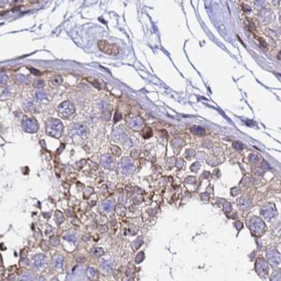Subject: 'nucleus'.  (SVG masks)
Listing matches in <instances>:
<instances>
[{"label":"nucleus","mask_w":281,"mask_h":281,"mask_svg":"<svg viewBox=\"0 0 281 281\" xmlns=\"http://www.w3.org/2000/svg\"><path fill=\"white\" fill-rule=\"evenodd\" d=\"M52 280H53V281H58V280H57V279H56V278H53V279H52Z\"/></svg>","instance_id":"bb28decb"},{"label":"nucleus","mask_w":281,"mask_h":281,"mask_svg":"<svg viewBox=\"0 0 281 281\" xmlns=\"http://www.w3.org/2000/svg\"><path fill=\"white\" fill-rule=\"evenodd\" d=\"M264 226H265L261 219H257V220L254 219L252 221L251 228L253 233L255 234H259L260 233H262L263 231L264 230Z\"/></svg>","instance_id":"0eeeda50"},{"label":"nucleus","mask_w":281,"mask_h":281,"mask_svg":"<svg viewBox=\"0 0 281 281\" xmlns=\"http://www.w3.org/2000/svg\"><path fill=\"white\" fill-rule=\"evenodd\" d=\"M64 240H66L67 241L75 243L76 242V240H77V238H76V235L74 234V233L68 232L64 236Z\"/></svg>","instance_id":"4468645a"},{"label":"nucleus","mask_w":281,"mask_h":281,"mask_svg":"<svg viewBox=\"0 0 281 281\" xmlns=\"http://www.w3.org/2000/svg\"><path fill=\"white\" fill-rule=\"evenodd\" d=\"M26 106L27 107H24L25 109H26V110H28L30 109V110H32V108H33V105H32V104H31V103H30V106H28V103H27L26 104Z\"/></svg>","instance_id":"a878e982"},{"label":"nucleus","mask_w":281,"mask_h":281,"mask_svg":"<svg viewBox=\"0 0 281 281\" xmlns=\"http://www.w3.org/2000/svg\"><path fill=\"white\" fill-rule=\"evenodd\" d=\"M51 82L54 85H59L60 84H62V78L60 77V76H55L54 77H53L52 80H51Z\"/></svg>","instance_id":"412c9836"},{"label":"nucleus","mask_w":281,"mask_h":281,"mask_svg":"<svg viewBox=\"0 0 281 281\" xmlns=\"http://www.w3.org/2000/svg\"><path fill=\"white\" fill-rule=\"evenodd\" d=\"M55 217H56V222H57V223H58V224L62 223L63 221V220H64V217H63L62 213V212H59V211H57L56 212V216H55Z\"/></svg>","instance_id":"4be33fe9"},{"label":"nucleus","mask_w":281,"mask_h":281,"mask_svg":"<svg viewBox=\"0 0 281 281\" xmlns=\"http://www.w3.org/2000/svg\"><path fill=\"white\" fill-rule=\"evenodd\" d=\"M99 265H100V268L102 269V270L106 271V272H109L113 269V263L110 261L103 260L99 263Z\"/></svg>","instance_id":"f8f14e48"},{"label":"nucleus","mask_w":281,"mask_h":281,"mask_svg":"<svg viewBox=\"0 0 281 281\" xmlns=\"http://www.w3.org/2000/svg\"><path fill=\"white\" fill-rule=\"evenodd\" d=\"M239 204H240V206L241 207L244 208V207H247V206L249 204V200L247 198H241V200H240V202H239Z\"/></svg>","instance_id":"6ab92c4d"},{"label":"nucleus","mask_w":281,"mask_h":281,"mask_svg":"<svg viewBox=\"0 0 281 281\" xmlns=\"http://www.w3.org/2000/svg\"><path fill=\"white\" fill-rule=\"evenodd\" d=\"M35 97L37 101H43L47 99V93H46L45 92H44V91H36V93H35Z\"/></svg>","instance_id":"2eb2a0df"},{"label":"nucleus","mask_w":281,"mask_h":281,"mask_svg":"<svg viewBox=\"0 0 281 281\" xmlns=\"http://www.w3.org/2000/svg\"><path fill=\"white\" fill-rule=\"evenodd\" d=\"M30 71L32 72V73H33L34 74H35V75H40V71H38L37 70H35V68H32V69H30Z\"/></svg>","instance_id":"393cba45"},{"label":"nucleus","mask_w":281,"mask_h":281,"mask_svg":"<svg viewBox=\"0 0 281 281\" xmlns=\"http://www.w3.org/2000/svg\"><path fill=\"white\" fill-rule=\"evenodd\" d=\"M64 131V126L60 120L51 118L47 120L46 123V131L51 136L59 138L62 135Z\"/></svg>","instance_id":"f257e3e1"},{"label":"nucleus","mask_w":281,"mask_h":281,"mask_svg":"<svg viewBox=\"0 0 281 281\" xmlns=\"http://www.w3.org/2000/svg\"><path fill=\"white\" fill-rule=\"evenodd\" d=\"M20 281H32V276L29 272H26L22 275Z\"/></svg>","instance_id":"dca6fc26"},{"label":"nucleus","mask_w":281,"mask_h":281,"mask_svg":"<svg viewBox=\"0 0 281 281\" xmlns=\"http://www.w3.org/2000/svg\"><path fill=\"white\" fill-rule=\"evenodd\" d=\"M98 49L102 52L109 55H116L119 53V49L116 45H111L105 40H100L97 43Z\"/></svg>","instance_id":"f03ea898"},{"label":"nucleus","mask_w":281,"mask_h":281,"mask_svg":"<svg viewBox=\"0 0 281 281\" xmlns=\"http://www.w3.org/2000/svg\"><path fill=\"white\" fill-rule=\"evenodd\" d=\"M44 86H45V82H44L43 80L37 79V80H35V82H33V87L35 88H37V89L43 88Z\"/></svg>","instance_id":"a211bd4d"},{"label":"nucleus","mask_w":281,"mask_h":281,"mask_svg":"<svg viewBox=\"0 0 281 281\" xmlns=\"http://www.w3.org/2000/svg\"><path fill=\"white\" fill-rule=\"evenodd\" d=\"M73 130L76 134L79 136H85L87 134V129L85 125H82V124H78V125H74Z\"/></svg>","instance_id":"9d476101"},{"label":"nucleus","mask_w":281,"mask_h":281,"mask_svg":"<svg viewBox=\"0 0 281 281\" xmlns=\"http://www.w3.org/2000/svg\"><path fill=\"white\" fill-rule=\"evenodd\" d=\"M101 164L106 169H112L114 166V158L110 155H103L101 158Z\"/></svg>","instance_id":"423d86ee"},{"label":"nucleus","mask_w":281,"mask_h":281,"mask_svg":"<svg viewBox=\"0 0 281 281\" xmlns=\"http://www.w3.org/2000/svg\"><path fill=\"white\" fill-rule=\"evenodd\" d=\"M16 79L18 81V82L23 84L28 83V82H29V78H28V77L23 75V74H18V75H17Z\"/></svg>","instance_id":"f3484780"},{"label":"nucleus","mask_w":281,"mask_h":281,"mask_svg":"<svg viewBox=\"0 0 281 281\" xmlns=\"http://www.w3.org/2000/svg\"><path fill=\"white\" fill-rule=\"evenodd\" d=\"M115 204H114V202L112 200L107 199L103 201L101 204V208L103 211L106 212H112L113 209H114Z\"/></svg>","instance_id":"1a4fd4ad"},{"label":"nucleus","mask_w":281,"mask_h":281,"mask_svg":"<svg viewBox=\"0 0 281 281\" xmlns=\"http://www.w3.org/2000/svg\"><path fill=\"white\" fill-rule=\"evenodd\" d=\"M104 250H103L102 248L95 247L92 250L90 255L92 257L94 258H99V257H101V256H102L103 255H104Z\"/></svg>","instance_id":"ddd939ff"},{"label":"nucleus","mask_w":281,"mask_h":281,"mask_svg":"<svg viewBox=\"0 0 281 281\" xmlns=\"http://www.w3.org/2000/svg\"><path fill=\"white\" fill-rule=\"evenodd\" d=\"M120 170L123 174H129L133 171L134 168L133 162L128 158H124L121 160L120 164Z\"/></svg>","instance_id":"39448f33"},{"label":"nucleus","mask_w":281,"mask_h":281,"mask_svg":"<svg viewBox=\"0 0 281 281\" xmlns=\"http://www.w3.org/2000/svg\"><path fill=\"white\" fill-rule=\"evenodd\" d=\"M143 131H144V133H143V136H144L145 138H149V137H150L152 135V129L148 127H145V129H143Z\"/></svg>","instance_id":"aec40b11"},{"label":"nucleus","mask_w":281,"mask_h":281,"mask_svg":"<svg viewBox=\"0 0 281 281\" xmlns=\"http://www.w3.org/2000/svg\"><path fill=\"white\" fill-rule=\"evenodd\" d=\"M23 127L27 132L35 133L39 128V125L35 118H26L23 121Z\"/></svg>","instance_id":"20e7f679"},{"label":"nucleus","mask_w":281,"mask_h":281,"mask_svg":"<svg viewBox=\"0 0 281 281\" xmlns=\"http://www.w3.org/2000/svg\"><path fill=\"white\" fill-rule=\"evenodd\" d=\"M47 263V258L43 255H37L34 257L33 264L37 269H40L43 267Z\"/></svg>","instance_id":"6e6552de"},{"label":"nucleus","mask_w":281,"mask_h":281,"mask_svg":"<svg viewBox=\"0 0 281 281\" xmlns=\"http://www.w3.org/2000/svg\"><path fill=\"white\" fill-rule=\"evenodd\" d=\"M52 265L54 267L57 269H62L64 265V259L61 255H56L52 257Z\"/></svg>","instance_id":"9b49d317"},{"label":"nucleus","mask_w":281,"mask_h":281,"mask_svg":"<svg viewBox=\"0 0 281 281\" xmlns=\"http://www.w3.org/2000/svg\"><path fill=\"white\" fill-rule=\"evenodd\" d=\"M8 81V76L6 74H0V84H5Z\"/></svg>","instance_id":"5701e85b"},{"label":"nucleus","mask_w":281,"mask_h":281,"mask_svg":"<svg viewBox=\"0 0 281 281\" xmlns=\"http://www.w3.org/2000/svg\"><path fill=\"white\" fill-rule=\"evenodd\" d=\"M58 112L62 118H69L75 112V107L70 101H64L58 107Z\"/></svg>","instance_id":"7ed1b4c3"},{"label":"nucleus","mask_w":281,"mask_h":281,"mask_svg":"<svg viewBox=\"0 0 281 281\" xmlns=\"http://www.w3.org/2000/svg\"><path fill=\"white\" fill-rule=\"evenodd\" d=\"M96 271L93 268H89L88 270H87V275H88L90 278H94L96 276Z\"/></svg>","instance_id":"b1692460"}]
</instances>
